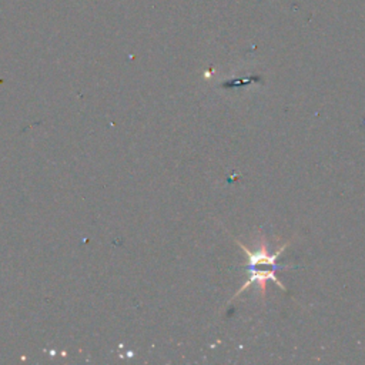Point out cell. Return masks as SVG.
<instances>
[{
  "mask_svg": "<svg viewBox=\"0 0 365 365\" xmlns=\"http://www.w3.org/2000/svg\"><path fill=\"white\" fill-rule=\"evenodd\" d=\"M245 254L248 255V268H250V278L245 282V285L240 289L244 291L247 287H250L251 284H258L259 288L262 289V292L265 294V287H267V281L271 279L274 281L279 288L285 289L284 285L281 284V281L275 277V271L278 268L277 265V257L281 254V251L285 248V245H282L279 250H277L274 254H269L267 250V245L264 241H261L259 248L257 251H250L245 245H242L241 242H238Z\"/></svg>",
  "mask_w": 365,
  "mask_h": 365,
  "instance_id": "obj_1",
  "label": "cell"
}]
</instances>
